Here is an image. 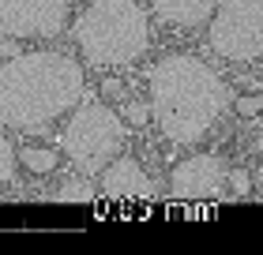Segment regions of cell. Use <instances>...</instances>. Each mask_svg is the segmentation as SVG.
<instances>
[{
	"mask_svg": "<svg viewBox=\"0 0 263 255\" xmlns=\"http://www.w3.org/2000/svg\"><path fill=\"white\" fill-rule=\"evenodd\" d=\"M151 87V116L170 143L192 147L222 120L230 105V87L211 64L199 56H162L147 75Z\"/></svg>",
	"mask_w": 263,
	"mask_h": 255,
	"instance_id": "cell-1",
	"label": "cell"
},
{
	"mask_svg": "<svg viewBox=\"0 0 263 255\" xmlns=\"http://www.w3.org/2000/svg\"><path fill=\"white\" fill-rule=\"evenodd\" d=\"M79 98L83 68L64 53H19L0 64V128H45Z\"/></svg>",
	"mask_w": 263,
	"mask_h": 255,
	"instance_id": "cell-2",
	"label": "cell"
},
{
	"mask_svg": "<svg viewBox=\"0 0 263 255\" xmlns=\"http://www.w3.org/2000/svg\"><path fill=\"white\" fill-rule=\"evenodd\" d=\"M79 53L90 64H132L151 49V19L136 0H94L71 27Z\"/></svg>",
	"mask_w": 263,
	"mask_h": 255,
	"instance_id": "cell-3",
	"label": "cell"
},
{
	"mask_svg": "<svg viewBox=\"0 0 263 255\" xmlns=\"http://www.w3.org/2000/svg\"><path fill=\"white\" fill-rule=\"evenodd\" d=\"M124 124L109 105L94 102V98H79L76 113H71L64 135H61V150L68 154V162L79 169L83 176L102 173L124 147Z\"/></svg>",
	"mask_w": 263,
	"mask_h": 255,
	"instance_id": "cell-4",
	"label": "cell"
},
{
	"mask_svg": "<svg viewBox=\"0 0 263 255\" xmlns=\"http://www.w3.org/2000/svg\"><path fill=\"white\" fill-rule=\"evenodd\" d=\"M207 45L226 60L263 56V0H222L211 15Z\"/></svg>",
	"mask_w": 263,
	"mask_h": 255,
	"instance_id": "cell-5",
	"label": "cell"
},
{
	"mask_svg": "<svg viewBox=\"0 0 263 255\" xmlns=\"http://www.w3.org/2000/svg\"><path fill=\"white\" fill-rule=\"evenodd\" d=\"M68 27V0H0L4 38H57Z\"/></svg>",
	"mask_w": 263,
	"mask_h": 255,
	"instance_id": "cell-6",
	"label": "cell"
},
{
	"mask_svg": "<svg viewBox=\"0 0 263 255\" xmlns=\"http://www.w3.org/2000/svg\"><path fill=\"white\" fill-rule=\"evenodd\" d=\"M226 176L230 169L218 154H196L173 169L170 191L177 199H226Z\"/></svg>",
	"mask_w": 263,
	"mask_h": 255,
	"instance_id": "cell-7",
	"label": "cell"
},
{
	"mask_svg": "<svg viewBox=\"0 0 263 255\" xmlns=\"http://www.w3.org/2000/svg\"><path fill=\"white\" fill-rule=\"evenodd\" d=\"M102 195L109 199H154V180L136 158H113L102 169Z\"/></svg>",
	"mask_w": 263,
	"mask_h": 255,
	"instance_id": "cell-8",
	"label": "cell"
},
{
	"mask_svg": "<svg viewBox=\"0 0 263 255\" xmlns=\"http://www.w3.org/2000/svg\"><path fill=\"white\" fill-rule=\"evenodd\" d=\"M218 4L222 0H151L154 15L173 23V27H199V23H207L214 15Z\"/></svg>",
	"mask_w": 263,
	"mask_h": 255,
	"instance_id": "cell-9",
	"label": "cell"
},
{
	"mask_svg": "<svg viewBox=\"0 0 263 255\" xmlns=\"http://www.w3.org/2000/svg\"><path fill=\"white\" fill-rule=\"evenodd\" d=\"M19 165H27L34 176H49L53 169L61 165V158L49 147H27V150H19Z\"/></svg>",
	"mask_w": 263,
	"mask_h": 255,
	"instance_id": "cell-10",
	"label": "cell"
},
{
	"mask_svg": "<svg viewBox=\"0 0 263 255\" xmlns=\"http://www.w3.org/2000/svg\"><path fill=\"white\" fill-rule=\"evenodd\" d=\"M53 199H61V203H90L94 199V184L90 180H68V184H61L53 191Z\"/></svg>",
	"mask_w": 263,
	"mask_h": 255,
	"instance_id": "cell-11",
	"label": "cell"
},
{
	"mask_svg": "<svg viewBox=\"0 0 263 255\" xmlns=\"http://www.w3.org/2000/svg\"><path fill=\"white\" fill-rule=\"evenodd\" d=\"M15 165H19V154H15V147L0 135V180H15Z\"/></svg>",
	"mask_w": 263,
	"mask_h": 255,
	"instance_id": "cell-12",
	"label": "cell"
},
{
	"mask_svg": "<svg viewBox=\"0 0 263 255\" xmlns=\"http://www.w3.org/2000/svg\"><path fill=\"white\" fill-rule=\"evenodd\" d=\"M121 116L128 120L132 128H143L151 120V105L147 102H128V105H121Z\"/></svg>",
	"mask_w": 263,
	"mask_h": 255,
	"instance_id": "cell-13",
	"label": "cell"
},
{
	"mask_svg": "<svg viewBox=\"0 0 263 255\" xmlns=\"http://www.w3.org/2000/svg\"><path fill=\"white\" fill-rule=\"evenodd\" d=\"M226 184H230L233 199H248V195H252V176H248L245 169H233V173L226 176Z\"/></svg>",
	"mask_w": 263,
	"mask_h": 255,
	"instance_id": "cell-14",
	"label": "cell"
},
{
	"mask_svg": "<svg viewBox=\"0 0 263 255\" xmlns=\"http://www.w3.org/2000/svg\"><path fill=\"white\" fill-rule=\"evenodd\" d=\"M259 109H263V94H245V98L237 102V113L241 116H256Z\"/></svg>",
	"mask_w": 263,
	"mask_h": 255,
	"instance_id": "cell-15",
	"label": "cell"
},
{
	"mask_svg": "<svg viewBox=\"0 0 263 255\" xmlns=\"http://www.w3.org/2000/svg\"><path fill=\"white\" fill-rule=\"evenodd\" d=\"M102 94H105V98H121V79H105Z\"/></svg>",
	"mask_w": 263,
	"mask_h": 255,
	"instance_id": "cell-16",
	"label": "cell"
},
{
	"mask_svg": "<svg viewBox=\"0 0 263 255\" xmlns=\"http://www.w3.org/2000/svg\"><path fill=\"white\" fill-rule=\"evenodd\" d=\"M0 56H19V45H15V38L0 42Z\"/></svg>",
	"mask_w": 263,
	"mask_h": 255,
	"instance_id": "cell-17",
	"label": "cell"
},
{
	"mask_svg": "<svg viewBox=\"0 0 263 255\" xmlns=\"http://www.w3.org/2000/svg\"><path fill=\"white\" fill-rule=\"evenodd\" d=\"M256 150L263 154V131H259V135H256Z\"/></svg>",
	"mask_w": 263,
	"mask_h": 255,
	"instance_id": "cell-18",
	"label": "cell"
}]
</instances>
